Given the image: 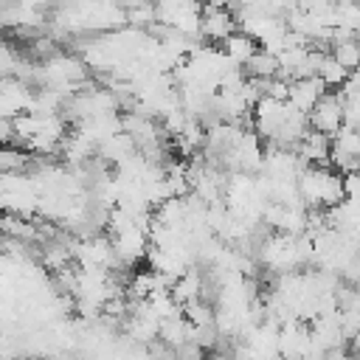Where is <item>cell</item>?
<instances>
[{
	"mask_svg": "<svg viewBox=\"0 0 360 360\" xmlns=\"http://www.w3.org/2000/svg\"><path fill=\"white\" fill-rule=\"evenodd\" d=\"M298 194H301L304 202H309L315 208L338 205L346 194V180L340 174H335L329 166L318 163V166L304 169V174L298 180Z\"/></svg>",
	"mask_w": 360,
	"mask_h": 360,
	"instance_id": "6da1fadb",
	"label": "cell"
},
{
	"mask_svg": "<svg viewBox=\"0 0 360 360\" xmlns=\"http://www.w3.org/2000/svg\"><path fill=\"white\" fill-rule=\"evenodd\" d=\"M346 121V107L338 96L332 93H323L315 107L309 110V127L315 132H323V135H338L340 132V124Z\"/></svg>",
	"mask_w": 360,
	"mask_h": 360,
	"instance_id": "7a4b0ae2",
	"label": "cell"
}]
</instances>
